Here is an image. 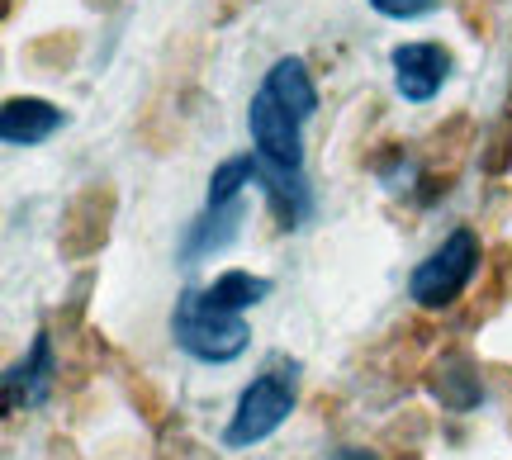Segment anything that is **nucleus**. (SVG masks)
<instances>
[{
    "instance_id": "obj_10",
    "label": "nucleus",
    "mask_w": 512,
    "mask_h": 460,
    "mask_svg": "<svg viewBox=\"0 0 512 460\" xmlns=\"http://www.w3.org/2000/svg\"><path fill=\"white\" fill-rule=\"evenodd\" d=\"M62 380V366H57V351H53V332L43 328L34 337V347H29V356L19 361L10 375H5V394H10V413L19 408V389H24V399L29 404H43L48 394H53V385Z\"/></svg>"
},
{
    "instance_id": "obj_2",
    "label": "nucleus",
    "mask_w": 512,
    "mask_h": 460,
    "mask_svg": "<svg viewBox=\"0 0 512 460\" xmlns=\"http://www.w3.org/2000/svg\"><path fill=\"white\" fill-rule=\"evenodd\" d=\"M294 389H299V366L285 361V356H275L271 366L242 389L238 413H233V423H228V432H223V446L247 451V446L266 442L275 427L294 413Z\"/></svg>"
},
{
    "instance_id": "obj_5",
    "label": "nucleus",
    "mask_w": 512,
    "mask_h": 460,
    "mask_svg": "<svg viewBox=\"0 0 512 460\" xmlns=\"http://www.w3.org/2000/svg\"><path fill=\"white\" fill-rule=\"evenodd\" d=\"M475 148V119L456 110L451 119H441L437 129L422 143V176H418V200L432 204L441 195H451V185L460 181V162Z\"/></svg>"
},
{
    "instance_id": "obj_29",
    "label": "nucleus",
    "mask_w": 512,
    "mask_h": 460,
    "mask_svg": "<svg viewBox=\"0 0 512 460\" xmlns=\"http://www.w3.org/2000/svg\"><path fill=\"white\" fill-rule=\"evenodd\" d=\"M242 5H247V0H219V19H233Z\"/></svg>"
},
{
    "instance_id": "obj_21",
    "label": "nucleus",
    "mask_w": 512,
    "mask_h": 460,
    "mask_svg": "<svg viewBox=\"0 0 512 460\" xmlns=\"http://www.w3.org/2000/svg\"><path fill=\"white\" fill-rule=\"evenodd\" d=\"M256 176H261V166H256L252 157H228V162L209 176V204H233Z\"/></svg>"
},
{
    "instance_id": "obj_13",
    "label": "nucleus",
    "mask_w": 512,
    "mask_h": 460,
    "mask_svg": "<svg viewBox=\"0 0 512 460\" xmlns=\"http://www.w3.org/2000/svg\"><path fill=\"white\" fill-rule=\"evenodd\" d=\"M266 91L294 114V119H309L318 110V86H313L309 67L299 62V57H280L271 72H266Z\"/></svg>"
},
{
    "instance_id": "obj_12",
    "label": "nucleus",
    "mask_w": 512,
    "mask_h": 460,
    "mask_svg": "<svg viewBox=\"0 0 512 460\" xmlns=\"http://www.w3.org/2000/svg\"><path fill=\"white\" fill-rule=\"evenodd\" d=\"M508 299H512V242H494L484 252V266H479V295L470 304V323L494 318Z\"/></svg>"
},
{
    "instance_id": "obj_9",
    "label": "nucleus",
    "mask_w": 512,
    "mask_h": 460,
    "mask_svg": "<svg viewBox=\"0 0 512 460\" xmlns=\"http://www.w3.org/2000/svg\"><path fill=\"white\" fill-rule=\"evenodd\" d=\"M62 124H67V114L57 110L53 100H38V95H10L5 110H0V138L10 148H38Z\"/></svg>"
},
{
    "instance_id": "obj_31",
    "label": "nucleus",
    "mask_w": 512,
    "mask_h": 460,
    "mask_svg": "<svg viewBox=\"0 0 512 460\" xmlns=\"http://www.w3.org/2000/svg\"><path fill=\"white\" fill-rule=\"evenodd\" d=\"M399 460H422L418 451H413V446H408V451H399Z\"/></svg>"
},
{
    "instance_id": "obj_8",
    "label": "nucleus",
    "mask_w": 512,
    "mask_h": 460,
    "mask_svg": "<svg viewBox=\"0 0 512 460\" xmlns=\"http://www.w3.org/2000/svg\"><path fill=\"white\" fill-rule=\"evenodd\" d=\"M451 76V53L441 43H399L394 48V81H399L403 100H432Z\"/></svg>"
},
{
    "instance_id": "obj_26",
    "label": "nucleus",
    "mask_w": 512,
    "mask_h": 460,
    "mask_svg": "<svg viewBox=\"0 0 512 460\" xmlns=\"http://www.w3.org/2000/svg\"><path fill=\"white\" fill-rule=\"evenodd\" d=\"M43 460H81V451H76L72 437H48V451H43Z\"/></svg>"
},
{
    "instance_id": "obj_17",
    "label": "nucleus",
    "mask_w": 512,
    "mask_h": 460,
    "mask_svg": "<svg viewBox=\"0 0 512 460\" xmlns=\"http://www.w3.org/2000/svg\"><path fill=\"white\" fill-rule=\"evenodd\" d=\"M114 366H119L124 394H128V404L138 408V418H143L147 427H157V432H162V427L171 423V404H166V394L152 385V375H143V370L133 366V361H124V356H114Z\"/></svg>"
},
{
    "instance_id": "obj_6",
    "label": "nucleus",
    "mask_w": 512,
    "mask_h": 460,
    "mask_svg": "<svg viewBox=\"0 0 512 460\" xmlns=\"http://www.w3.org/2000/svg\"><path fill=\"white\" fill-rule=\"evenodd\" d=\"M484 375H489V366H479L475 351L465 342H451V347L432 351V361L422 370V385L446 413H475L484 404Z\"/></svg>"
},
{
    "instance_id": "obj_11",
    "label": "nucleus",
    "mask_w": 512,
    "mask_h": 460,
    "mask_svg": "<svg viewBox=\"0 0 512 460\" xmlns=\"http://www.w3.org/2000/svg\"><path fill=\"white\" fill-rule=\"evenodd\" d=\"M242 219H247L242 200H233V204H209L200 219L185 228V238H181V261L190 266V261H200V257H209V252L228 247V242L242 233Z\"/></svg>"
},
{
    "instance_id": "obj_24",
    "label": "nucleus",
    "mask_w": 512,
    "mask_h": 460,
    "mask_svg": "<svg viewBox=\"0 0 512 460\" xmlns=\"http://www.w3.org/2000/svg\"><path fill=\"white\" fill-rule=\"evenodd\" d=\"M456 10H460L465 29H470L475 38H489V34H494V19H489V10H484V5H475V0H456Z\"/></svg>"
},
{
    "instance_id": "obj_14",
    "label": "nucleus",
    "mask_w": 512,
    "mask_h": 460,
    "mask_svg": "<svg viewBox=\"0 0 512 460\" xmlns=\"http://www.w3.org/2000/svg\"><path fill=\"white\" fill-rule=\"evenodd\" d=\"M138 133L152 152H176L185 138V124H181V91H162L147 100V110L138 114Z\"/></svg>"
},
{
    "instance_id": "obj_28",
    "label": "nucleus",
    "mask_w": 512,
    "mask_h": 460,
    "mask_svg": "<svg viewBox=\"0 0 512 460\" xmlns=\"http://www.w3.org/2000/svg\"><path fill=\"white\" fill-rule=\"evenodd\" d=\"M86 5H91L95 15H114V10H119V5H124V0H86Z\"/></svg>"
},
{
    "instance_id": "obj_4",
    "label": "nucleus",
    "mask_w": 512,
    "mask_h": 460,
    "mask_svg": "<svg viewBox=\"0 0 512 460\" xmlns=\"http://www.w3.org/2000/svg\"><path fill=\"white\" fill-rule=\"evenodd\" d=\"M114 214H119V190L114 181H86L76 190L67 209H62V233H57V252L62 261H86L95 257L114 233Z\"/></svg>"
},
{
    "instance_id": "obj_23",
    "label": "nucleus",
    "mask_w": 512,
    "mask_h": 460,
    "mask_svg": "<svg viewBox=\"0 0 512 460\" xmlns=\"http://www.w3.org/2000/svg\"><path fill=\"white\" fill-rule=\"evenodd\" d=\"M370 5H375L384 19H422V15H432L441 0H370Z\"/></svg>"
},
{
    "instance_id": "obj_25",
    "label": "nucleus",
    "mask_w": 512,
    "mask_h": 460,
    "mask_svg": "<svg viewBox=\"0 0 512 460\" xmlns=\"http://www.w3.org/2000/svg\"><path fill=\"white\" fill-rule=\"evenodd\" d=\"M489 375H494V389H498V399H503V413H508V423H512V366L494 361V366H489Z\"/></svg>"
},
{
    "instance_id": "obj_15",
    "label": "nucleus",
    "mask_w": 512,
    "mask_h": 460,
    "mask_svg": "<svg viewBox=\"0 0 512 460\" xmlns=\"http://www.w3.org/2000/svg\"><path fill=\"white\" fill-rule=\"evenodd\" d=\"M266 181V200H271V214H275V228H299V223L309 219V190H304V181H299V171H266L261 176Z\"/></svg>"
},
{
    "instance_id": "obj_27",
    "label": "nucleus",
    "mask_w": 512,
    "mask_h": 460,
    "mask_svg": "<svg viewBox=\"0 0 512 460\" xmlns=\"http://www.w3.org/2000/svg\"><path fill=\"white\" fill-rule=\"evenodd\" d=\"M332 460H380L375 451H366V446H347V451H337Z\"/></svg>"
},
{
    "instance_id": "obj_16",
    "label": "nucleus",
    "mask_w": 512,
    "mask_h": 460,
    "mask_svg": "<svg viewBox=\"0 0 512 460\" xmlns=\"http://www.w3.org/2000/svg\"><path fill=\"white\" fill-rule=\"evenodd\" d=\"M81 57V34L76 29H53V34H38L34 43H24V67H34L43 76H67Z\"/></svg>"
},
{
    "instance_id": "obj_3",
    "label": "nucleus",
    "mask_w": 512,
    "mask_h": 460,
    "mask_svg": "<svg viewBox=\"0 0 512 460\" xmlns=\"http://www.w3.org/2000/svg\"><path fill=\"white\" fill-rule=\"evenodd\" d=\"M479 266H484V252H479L475 228H456V233L441 242L418 271H413V280H408V299L427 313L451 309V304H460V295L470 290V280H475Z\"/></svg>"
},
{
    "instance_id": "obj_19",
    "label": "nucleus",
    "mask_w": 512,
    "mask_h": 460,
    "mask_svg": "<svg viewBox=\"0 0 512 460\" xmlns=\"http://www.w3.org/2000/svg\"><path fill=\"white\" fill-rule=\"evenodd\" d=\"M91 295H95V271H81V276L67 285L62 295V309H57V337L72 342L86 332V309H91Z\"/></svg>"
},
{
    "instance_id": "obj_18",
    "label": "nucleus",
    "mask_w": 512,
    "mask_h": 460,
    "mask_svg": "<svg viewBox=\"0 0 512 460\" xmlns=\"http://www.w3.org/2000/svg\"><path fill=\"white\" fill-rule=\"evenodd\" d=\"M271 290L275 285L266 276H252V271H223V276L204 290V299H209V304H219V309L242 313V309H252V304H261Z\"/></svg>"
},
{
    "instance_id": "obj_7",
    "label": "nucleus",
    "mask_w": 512,
    "mask_h": 460,
    "mask_svg": "<svg viewBox=\"0 0 512 460\" xmlns=\"http://www.w3.org/2000/svg\"><path fill=\"white\" fill-rule=\"evenodd\" d=\"M247 124H252V143H256V152H261L266 162L280 166V171H299V162H304V138H299V124H304V119H294V114L285 110L266 86L252 95Z\"/></svg>"
},
{
    "instance_id": "obj_22",
    "label": "nucleus",
    "mask_w": 512,
    "mask_h": 460,
    "mask_svg": "<svg viewBox=\"0 0 512 460\" xmlns=\"http://www.w3.org/2000/svg\"><path fill=\"white\" fill-rule=\"evenodd\" d=\"M427 432H432V418H427L422 408H403L399 418H394V423L384 427V442H389V446H399V451H408V446L422 442Z\"/></svg>"
},
{
    "instance_id": "obj_30",
    "label": "nucleus",
    "mask_w": 512,
    "mask_h": 460,
    "mask_svg": "<svg viewBox=\"0 0 512 460\" xmlns=\"http://www.w3.org/2000/svg\"><path fill=\"white\" fill-rule=\"evenodd\" d=\"M15 10H19V0H5V5H0V15H5V24L15 19Z\"/></svg>"
},
{
    "instance_id": "obj_20",
    "label": "nucleus",
    "mask_w": 512,
    "mask_h": 460,
    "mask_svg": "<svg viewBox=\"0 0 512 460\" xmlns=\"http://www.w3.org/2000/svg\"><path fill=\"white\" fill-rule=\"evenodd\" d=\"M479 171L494 176V181L512 171V110L498 114L494 129L484 133V143H479Z\"/></svg>"
},
{
    "instance_id": "obj_1",
    "label": "nucleus",
    "mask_w": 512,
    "mask_h": 460,
    "mask_svg": "<svg viewBox=\"0 0 512 460\" xmlns=\"http://www.w3.org/2000/svg\"><path fill=\"white\" fill-rule=\"evenodd\" d=\"M171 337H176V347H181L185 356L209 361V366L238 361L242 351H247V342H252V332H247V323H242L238 313L209 304L200 290H185V295L176 299Z\"/></svg>"
}]
</instances>
